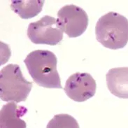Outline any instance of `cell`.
Listing matches in <instances>:
<instances>
[{
    "instance_id": "3957f363",
    "label": "cell",
    "mask_w": 128,
    "mask_h": 128,
    "mask_svg": "<svg viewBox=\"0 0 128 128\" xmlns=\"http://www.w3.org/2000/svg\"><path fill=\"white\" fill-rule=\"evenodd\" d=\"M33 86L22 76L20 66L10 64L0 72V98L4 102L19 103L26 101Z\"/></svg>"
},
{
    "instance_id": "ba28073f",
    "label": "cell",
    "mask_w": 128,
    "mask_h": 128,
    "mask_svg": "<svg viewBox=\"0 0 128 128\" xmlns=\"http://www.w3.org/2000/svg\"><path fill=\"white\" fill-rule=\"evenodd\" d=\"M108 89L112 94L128 99V66L111 69L106 75Z\"/></svg>"
},
{
    "instance_id": "30bf717a",
    "label": "cell",
    "mask_w": 128,
    "mask_h": 128,
    "mask_svg": "<svg viewBox=\"0 0 128 128\" xmlns=\"http://www.w3.org/2000/svg\"><path fill=\"white\" fill-rule=\"evenodd\" d=\"M46 128H80L78 122L69 114H61L54 116L48 122Z\"/></svg>"
},
{
    "instance_id": "9c48e42d",
    "label": "cell",
    "mask_w": 128,
    "mask_h": 128,
    "mask_svg": "<svg viewBox=\"0 0 128 128\" xmlns=\"http://www.w3.org/2000/svg\"><path fill=\"white\" fill-rule=\"evenodd\" d=\"M44 1L28 0V1H11L10 6L22 19H30L36 16L42 10Z\"/></svg>"
},
{
    "instance_id": "277c9868",
    "label": "cell",
    "mask_w": 128,
    "mask_h": 128,
    "mask_svg": "<svg viewBox=\"0 0 128 128\" xmlns=\"http://www.w3.org/2000/svg\"><path fill=\"white\" fill-rule=\"evenodd\" d=\"M28 36L36 44L56 46L62 42L63 31L58 19L50 16H44L39 20L30 23Z\"/></svg>"
},
{
    "instance_id": "8992f818",
    "label": "cell",
    "mask_w": 128,
    "mask_h": 128,
    "mask_svg": "<svg viewBox=\"0 0 128 128\" xmlns=\"http://www.w3.org/2000/svg\"><path fill=\"white\" fill-rule=\"evenodd\" d=\"M64 90L71 100L83 102L94 95L97 83L90 74L76 72L66 80Z\"/></svg>"
},
{
    "instance_id": "5b68a950",
    "label": "cell",
    "mask_w": 128,
    "mask_h": 128,
    "mask_svg": "<svg viewBox=\"0 0 128 128\" xmlns=\"http://www.w3.org/2000/svg\"><path fill=\"white\" fill-rule=\"evenodd\" d=\"M60 27L70 38L80 36L88 25V16L82 8L74 4L65 5L58 12Z\"/></svg>"
},
{
    "instance_id": "6da1fadb",
    "label": "cell",
    "mask_w": 128,
    "mask_h": 128,
    "mask_svg": "<svg viewBox=\"0 0 128 128\" xmlns=\"http://www.w3.org/2000/svg\"><path fill=\"white\" fill-rule=\"evenodd\" d=\"M24 62L33 80L39 86L62 88L57 70L58 60L53 52L47 50H36L28 54Z\"/></svg>"
},
{
    "instance_id": "52a82bcc",
    "label": "cell",
    "mask_w": 128,
    "mask_h": 128,
    "mask_svg": "<svg viewBox=\"0 0 128 128\" xmlns=\"http://www.w3.org/2000/svg\"><path fill=\"white\" fill-rule=\"evenodd\" d=\"M28 109L13 102L4 104L0 111V128H26L27 124L21 119Z\"/></svg>"
},
{
    "instance_id": "7a4b0ae2",
    "label": "cell",
    "mask_w": 128,
    "mask_h": 128,
    "mask_svg": "<svg viewBox=\"0 0 128 128\" xmlns=\"http://www.w3.org/2000/svg\"><path fill=\"white\" fill-rule=\"evenodd\" d=\"M97 42L105 48H123L128 42V19L116 12H108L98 20L95 26Z\"/></svg>"
}]
</instances>
